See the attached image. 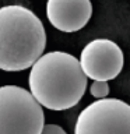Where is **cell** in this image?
<instances>
[{"instance_id":"1","label":"cell","mask_w":130,"mask_h":134,"mask_svg":"<svg viewBox=\"0 0 130 134\" xmlns=\"http://www.w3.org/2000/svg\"><path fill=\"white\" fill-rule=\"evenodd\" d=\"M28 84L31 95L41 106L60 112L81 100L87 90V77L75 56L53 50L41 54L31 66Z\"/></svg>"},{"instance_id":"2","label":"cell","mask_w":130,"mask_h":134,"mask_svg":"<svg viewBox=\"0 0 130 134\" xmlns=\"http://www.w3.org/2000/svg\"><path fill=\"white\" fill-rule=\"evenodd\" d=\"M45 46L44 24L29 8L20 4L0 7V70L29 69Z\"/></svg>"},{"instance_id":"3","label":"cell","mask_w":130,"mask_h":134,"mask_svg":"<svg viewBox=\"0 0 130 134\" xmlns=\"http://www.w3.org/2000/svg\"><path fill=\"white\" fill-rule=\"evenodd\" d=\"M44 109L23 87H0V134H41Z\"/></svg>"},{"instance_id":"4","label":"cell","mask_w":130,"mask_h":134,"mask_svg":"<svg viewBox=\"0 0 130 134\" xmlns=\"http://www.w3.org/2000/svg\"><path fill=\"white\" fill-rule=\"evenodd\" d=\"M74 134H130V105L117 98H102L84 108Z\"/></svg>"},{"instance_id":"5","label":"cell","mask_w":130,"mask_h":134,"mask_svg":"<svg viewBox=\"0 0 130 134\" xmlns=\"http://www.w3.org/2000/svg\"><path fill=\"white\" fill-rule=\"evenodd\" d=\"M78 63L87 78L111 81L120 74L124 59L119 45L111 39L98 38L83 48Z\"/></svg>"},{"instance_id":"6","label":"cell","mask_w":130,"mask_h":134,"mask_svg":"<svg viewBox=\"0 0 130 134\" xmlns=\"http://www.w3.org/2000/svg\"><path fill=\"white\" fill-rule=\"evenodd\" d=\"M92 15L91 0H48L46 17L62 32H75L87 25Z\"/></svg>"},{"instance_id":"7","label":"cell","mask_w":130,"mask_h":134,"mask_svg":"<svg viewBox=\"0 0 130 134\" xmlns=\"http://www.w3.org/2000/svg\"><path fill=\"white\" fill-rule=\"evenodd\" d=\"M90 92L91 95L96 99H102L106 98L109 94V84L108 81H98V80H94L90 87Z\"/></svg>"},{"instance_id":"8","label":"cell","mask_w":130,"mask_h":134,"mask_svg":"<svg viewBox=\"0 0 130 134\" xmlns=\"http://www.w3.org/2000/svg\"><path fill=\"white\" fill-rule=\"evenodd\" d=\"M41 134H67V133L57 124H44Z\"/></svg>"}]
</instances>
